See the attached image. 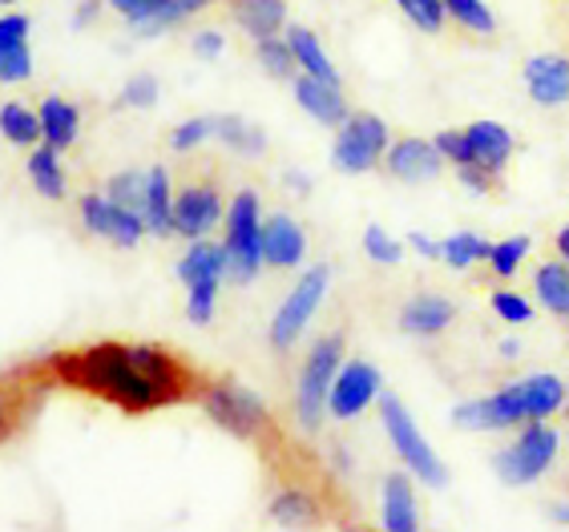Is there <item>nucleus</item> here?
Instances as JSON below:
<instances>
[{"label":"nucleus","instance_id":"1","mask_svg":"<svg viewBox=\"0 0 569 532\" xmlns=\"http://www.w3.org/2000/svg\"><path fill=\"white\" fill-rule=\"evenodd\" d=\"M53 371L73 388H86L101 400L118 403L121 412H153L190 395V371L170 351L138 343H98L53 359Z\"/></svg>","mask_w":569,"mask_h":532},{"label":"nucleus","instance_id":"2","mask_svg":"<svg viewBox=\"0 0 569 532\" xmlns=\"http://www.w3.org/2000/svg\"><path fill=\"white\" fill-rule=\"evenodd\" d=\"M340 368H343V339L340 335H323L319 343H311L303 368H299V383H296V415L307 432H316V428L323 424L331 383H336V371Z\"/></svg>","mask_w":569,"mask_h":532},{"label":"nucleus","instance_id":"3","mask_svg":"<svg viewBox=\"0 0 569 532\" xmlns=\"http://www.w3.org/2000/svg\"><path fill=\"white\" fill-rule=\"evenodd\" d=\"M227 274L234 283H251L263 267V218H259V194L239 190L227 210Z\"/></svg>","mask_w":569,"mask_h":532},{"label":"nucleus","instance_id":"4","mask_svg":"<svg viewBox=\"0 0 569 532\" xmlns=\"http://www.w3.org/2000/svg\"><path fill=\"white\" fill-rule=\"evenodd\" d=\"M558 440L561 435L553 432L546 420H529V424H521V432H517L513 444L493 456L497 476H501L505 484H513V489L533 484V480L546 476L549 464L558 460Z\"/></svg>","mask_w":569,"mask_h":532},{"label":"nucleus","instance_id":"5","mask_svg":"<svg viewBox=\"0 0 569 532\" xmlns=\"http://www.w3.org/2000/svg\"><path fill=\"white\" fill-rule=\"evenodd\" d=\"M202 408L222 432L239 435V440H254L271 428V415H267V403L254 395L251 388H242L234 380H219L202 391Z\"/></svg>","mask_w":569,"mask_h":532},{"label":"nucleus","instance_id":"6","mask_svg":"<svg viewBox=\"0 0 569 532\" xmlns=\"http://www.w3.org/2000/svg\"><path fill=\"white\" fill-rule=\"evenodd\" d=\"M380 420H383V432H388V440H392L396 456L405 460V468L412 472L417 480H425V484H445V468H440L437 452L428 448V440L420 435L417 420L408 415V408L396 395H383L380 400Z\"/></svg>","mask_w":569,"mask_h":532},{"label":"nucleus","instance_id":"7","mask_svg":"<svg viewBox=\"0 0 569 532\" xmlns=\"http://www.w3.org/2000/svg\"><path fill=\"white\" fill-rule=\"evenodd\" d=\"M392 138H388V126H383L376 113H356L340 126L336 133V145H331V165L343 170V174H368L383 162Z\"/></svg>","mask_w":569,"mask_h":532},{"label":"nucleus","instance_id":"8","mask_svg":"<svg viewBox=\"0 0 569 532\" xmlns=\"http://www.w3.org/2000/svg\"><path fill=\"white\" fill-rule=\"evenodd\" d=\"M328 279H331V271L319 262V267H311V271L291 287V294H287L283 307H279L271 319V348L287 351L303 335V327L311 323V315H316L319 303H323V294H328Z\"/></svg>","mask_w":569,"mask_h":532},{"label":"nucleus","instance_id":"9","mask_svg":"<svg viewBox=\"0 0 569 532\" xmlns=\"http://www.w3.org/2000/svg\"><path fill=\"white\" fill-rule=\"evenodd\" d=\"M452 424L472 428V432H509V428L529 424V415H526L521 395H517V388L509 383V388L493 391V395L457 403V408H452Z\"/></svg>","mask_w":569,"mask_h":532},{"label":"nucleus","instance_id":"10","mask_svg":"<svg viewBox=\"0 0 569 532\" xmlns=\"http://www.w3.org/2000/svg\"><path fill=\"white\" fill-rule=\"evenodd\" d=\"M81 222H86L89 234L98 239H110L113 247L130 250L142 242L146 234V218L133 214V210L118 207L110 194H86L81 198Z\"/></svg>","mask_w":569,"mask_h":532},{"label":"nucleus","instance_id":"11","mask_svg":"<svg viewBox=\"0 0 569 532\" xmlns=\"http://www.w3.org/2000/svg\"><path fill=\"white\" fill-rule=\"evenodd\" d=\"M376 395H380V371H376L368 359H348V363L336 371V383H331V395H328V412L336 415V420H356Z\"/></svg>","mask_w":569,"mask_h":532},{"label":"nucleus","instance_id":"12","mask_svg":"<svg viewBox=\"0 0 569 532\" xmlns=\"http://www.w3.org/2000/svg\"><path fill=\"white\" fill-rule=\"evenodd\" d=\"M222 218V198L214 185H187L174 198V234L182 239H207L210 230L219 227Z\"/></svg>","mask_w":569,"mask_h":532},{"label":"nucleus","instance_id":"13","mask_svg":"<svg viewBox=\"0 0 569 532\" xmlns=\"http://www.w3.org/2000/svg\"><path fill=\"white\" fill-rule=\"evenodd\" d=\"M383 165L400 182H428V178H437L445 170V153H440L437 142H428V138H400V142L388 145Z\"/></svg>","mask_w":569,"mask_h":532},{"label":"nucleus","instance_id":"14","mask_svg":"<svg viewBox=\"0 0 569 532\" xmlns=\"http://www.w3.org/2000/svg\"><path fill=\"white\" fill-rule=\"evenodd\" d=\"M521 77H526L529 98H533L537 106L558 109L569 101V57H561V53L529 57Z\"/></svg>","mask_w":569,"mask_h":532},{"label":"nucleus","instance_id":"15","mask_svg":"<svg viewBox=\"0 0 569 532\" xmlns=\"http://www.w3.org/2000/svg\"><path fill=\"white\" fill-rule=\"evenodd\" d=\"M307 250V234L291 214H271L263 222V267L274 271H287V267H299Z\"/></svg>","mask_w":569,"mask_h":532},{"label":"nucleus","instance_id":"16","mask_svg":"<svg viewBox=\"0 0 569 532\" xmlns=\"http://www.w3.org/2000/svg\"><path fill=\"white\" fill-rule=\"evenodd\" d=\"M296 101L319 121V126H343L348 121V106H343L340 81H323V77L299 73L296 77Z\"/></svg>","mask_w":569,"mask_h":532},{"label":"nucleus","instance_id":"17","mask_svg":"<svg viewBox=\"0 0 569 532\" xmlns=\"http://www.w3.org/2000/svg\"><path fill=\"white\" fill-rule=\"evenodd\" d=\"M452 319H457V303L445 299V294H417V299H408L405 311H400V331L408 335H440V331H449Z\"/></svg>","mask_w":569,"mask_h":532},{"label":"nucleus","instance_id":"18","mask_svg":"<svg viewBox=\"0 0 569 532\" xmlns=\"http://www.w3.org/2000/svg\"><path fill=\"white\" fill-rule=\"evenodd\" d=\"M513 388H517V395H521V403H526L529 420H549V415H558L569 400L566 383H561L558 375H549V371H533L526 380H517Z\"/></svg>","mask_w":569,"mask_h":532},{"label":"nucleus","instance_id":"19","mask_svg":"<svg viewBox=\"0 0 569 532\" xmlns=\"http://www.w3.org/2000/svg\"><path fill=\"white\" fill-rule=\"evenodd\" d=\"M472 153H477V165H485L489 174H501L509 158H513V133L497 126V121H472L469 130Z\"/></svg>","mask_w":569,"mask_h":532},{"label":"nucleus","instance_id":"20","mask_svg":"<svg viewBox=\"0 0 569 532\" xmlns=\"http://www.w3.org/2000/svg\"><path fill=\"white\" fill-rule=\"evenodd\" d=\"M146 230L166 239V234H174V194H170V174H166V165H153L146 170Z\"/></svg>","mask_w":569,"mask_h":532},{"label":"nucleus","instance_id":"21","mask_svg":"<svg viewBox=\"0 0 569 532\" xmlns=\"http://www.w3.org/2000/svg\"><path fill=\"white\" fill-rule=\"evenodd\" d=\"M234 21L254 41L279 37L287 24V0H234Z\"/></svg>","mask_w":569,"mask_h":532},{"label":"nucleus","instance_id":"22","mask_svg":"<svg viewBox=\"0 0 569 532\" xmlns=\"http://www.w3.org/2000/svg\"><path fill=\"white\" fill-rule=\"evenodd\" d=\"M383 529L388 532L417 529V496H412V480L405 472H392V476L383 480Z\"/></svg>","mask_w":569,"mask_h":532},{"label":"nucleus","instance_id":"23","mask_svg":"<svg viewBox=\"0 0 569 532\" xmlns=\"http://www.w3.org/2000/svg\"><path fill=\"white\" fill-rule=\"evenodd\" d=\"M37 113H41L44 145H53V150H69V145L77 142V130H81V113H77V106H69L66 98H44Z\"/></svg>","mask_w":569,"mask_h":532},{"label":"nucleus","instance_id":"24","mask_svg":"<svg viewBox=\"0 0 569 532\" xmlns=\"http://www.w3.org/2000/svg\"><path fill=\"white\" fill-rule=\"evenodd\" d=\"M533 287H537V303L546 307L549 315L569 319V262L566 259H549L533 271Z\"/></svg>","mask_w":569,"mask_h":532},{"label":"nucleus","instance_id":"25","mask_svg":"<svg viewBox=\"0 0 569 532\" xmlns=\"http://www.w3.org/2000/svg\"><path fill=\"white\" fill-rule=\"evenodd\" d=\"M227 274V247H214L207 239H194V247L178 262V279L187 287L207 283V279H222Z\"/></svg>","mask_w":569,"mask_h":532},{"label":"nucleus","instance_id":"26","mask_svg":"<svg viewBox=\"0 0 569 532\" xmlns=\"http://www.w3.org/2000/svg\"><path fill=\"white\" fill-rule=\"evenodd\" d=\"M287 44H291L296 66L303 69V73L323 77V81H340L336 66H331V57L323 53V44H319V37L311 33V29H303V24H291V29H287Z\"/></svg>","mask_w":569,"mask_h":532},{"label":"nucleus","instance_id":"27","mask_svg":"<svg viewBox=\"0 0 569 532\" xmlns=\"http://www.w3.org/2000/svg\"><path fill=\"white\" fill-rule=\"evenodd\" d=\"M489 250H493V242L485 239V234H477V230H457V234H449V239L440 242V259L449 262L452 271H469V267L489 262Z\"/></svg>","mask_w":569,"mask_h":532},{"label":"nucleus","instance_id":"28","mask_svg":"<svg viewBox=\"0 0 569 532\" xmlns=\"http://www.w3.org/2000/svg\"><path fill=\"white\" fill-rule=\"evenodd\" d=\"M0 138L12 145H37L41 142V113L24 109L21 101L0 106Z\"/></svg>","mask_w":569,"mask_h":532},{"label":"nucleus","instance_id":"29","mask_svg":"<svg viewBox=\"0 0 569 532\" xmlns=\"http://www.w3.org/2000/svg\"><path fill=\"white\" fill-rule=\"evenodd\" d=\"M214 138H219L222 145H230V150L251 153V158H259V153L267 150L263 130H259V126H251L247 118H234V113H222V118L214 121Z\"/></svg>","mask_w":569,"mask_h":532},{"label":"nucleus","instance_id":"30","mask_svg":"<svg viewBox=\"0 0 569 532\" xmlns=\"http://www.w3.org/2000/svg\"><path fill=\"white\" fill-rule=\"evenodd\" d=\"M29 178H33L37 194L44 198H66V170H61V162H57V150L53 145H41V150H33V158H29Z\"/></svg>","mask_w":569,"mask_h":532},{"label":"nucleus","instance_id":"31","mask_svg":"<svg viewBox=\"0 0 569 532\" xmlns=\"http://www.w3.org/2000/svg\"><path fill=\"white\" fill-rule=\"evenodd\" d=\"M110 9H118L121 17L133 24V33H142V37L162 33L166 0H110Z\"/></svg>","mask_w":569,"mask_h":532},{"label":"nucleus","instance_id":"32","mask_svg":"<svg viewBox=\"0 0 569 532\" xmlns=\"http://www.w3.org/2000/svg\"><path fill=\"white\" fill-rule=\"evenodd\" d=\"M254 57H259V66H263L271 77H279V81L296 77V69H299L287 37H263V41H254Z\"/></svg>","mask_w":569,"mask_h":532},{"label":"nucleus","instance_id":"33","mask_svg":"<svg viewBox=\"0 0 569 532\" xmlns=\"http://www.w3.org/2000/svg\"><path fill=\"white\" fill-rule=\"evenodd\" d=\"M529 234H513V239H501V242H493V250H489V271L497 274V279H513L517 274V267H521V259L529 254Z\"/></svg>","mask_w":569,"mask_h":532},{"label":"nucleus","instance_id":"34","mask_svg":"<svg viewBox=\"0 0 569 532\" xmlns=\"http://www.w3.org/2000/svg\"><path fill=\"white\" fill-rule=\"evenodd\" d=\"M271 516L283 524H303L316 521V496L303 489H283L279 496L271 500Z\"/></svg>","mask_w":569,"mask_h":532},{"label":"nucleus","instance_id":"35","mask_svg":"<svg viewBox=\"0 0 569 532\" xmlns=\"http://www.w3.org/2000/svg\"><path fill=\"white\" fill-rule=\"evenodd\" d=\"M146 178L142 170H126V174H113L110 185H106V194L118 202V207L133 210V214H142L146 210Z\"/></svg>","mask_w":569,"mask_h":532},{"label":"nucleus","instance_id":"36","mask_svg":"<svg viewBox=\"0 0 569 532\" xmlns=\"http://www.w3.org/2000/svg\"><path fill=\"white\" fill-rule=\"evenodd\" d=\"M445 9H449L452 21H457L460 29H469V33L489 37L497 29L493 12H489V4H485V0H445Z\"/></svg>","mask_w":569,"mask_h":532},{"label":"nucleus","instance_id":"37","mask_svg":"<svg viewBox=\"0 0 569 532\" xmlns=\"http://www.w3.org/2000/svg\"><path fill=\"white\" fill-rule=\"evenodd\" d=\"M396 4H400V12L417 24L420 33H440V29H445V21H449L445 0H396Z\"/></svg>","mask_w":569,"mask_h":532},{"label":"nucleus","instance_id":"38","mask_svg":"<svg viewBox=\"0 0 569 532\" xmlns=\"http://www.w3.org/2000/svg\"><path fill=\"white\" fill-rule=\"evenodd\" d=\"M29 77H33V53H29V41L0 44V81H4V86H17V81H29Z\"/></svg>","mask_w":569,"mask_h":532},{"label":"nucleus","instance_id":"39","mask_svg":"<svg viewBox=\"0 0 569 532\" xmlns=\"http://www.w3.org/2000/svg\"><path fill=\"white\" fill-rule=\"evenodd\" d=\"M222 279H207V283L187 287V319L194 327H207L214 319V303H219Z\"/></svg>","mask_w":569,"mask_h":532},{"label":"nucleus","instance_id":"40","mask_svg":"<svg viewBox=\"0 0 569 532\" xmlns=\"http://www.w3.org/2000/svg\"><path fill=\"white\" fill-rule=\"evenodd\" d=\"M363 250H368V259L380 262V267H396V262L405 259V247L380 227H368L363 230Z\"/></svg>","mask_w":569,"mask_h":532},{"label":"nucleus","instance_id":"41","mask_svg":"<svg viewBox=\"0 0 569 532\" xmlns=\"http://www.w3.org/2000/svg\"><path fill=\"white\" fill-rule=\"evenodd\" d=\"M214 121H219V118H190V121H182V126L170 133V145H174L178 153L198 150V145L207 142V138H214Z\"/></svg>","mask_w":569,"mask_h":532},{"label":"nucleus","instance_id":"42","mask_svg":"<svg viewBox=\"0 0 569 532\" xmlns=\"http://www.w3.org/2000/svg\"><path fill=\"white\" fill-rule=\"evenodd\" d=\"M432 142L440 145V153H445V162H452L460 170V165H477V153H472V142L465 130H445L437 133Z\"/></svg>","mask_w":569,"mask_h":532},{"label":"nucleus","instance_id":"43","mask_svg":"<svg viewBox=\"0 0 569 532\" xmlns=\"http://www.w3.org/2000/svg\"><path fill=\"white\" fill-rule=\"evenodd\" d=\"M493 311L505 319V323H529L533 319V307H529L526 294H517V291H493Z\"/></svg>","mask_w":569,"mask_h":532},{"label":"nucleus","instance_id":"44","mask_svg":"<svg viewBox=\"0 0 569 532\" xmlns=\"http://www.w3.org/2000/svg\"><path fill=\"white\" fill-rule=\"evenodd\" d=\"M153 101H158V81H153L150 73H138L126 81V89H121V106L130 109H150Z\"/></svg>","mask_w":569,"mask_h":532},{"label":"nucleus","instance_id":"45","mask_svg":"<svg viewBox=\"0 0 569 532\" xmlns=\"http://www.w3.org/2000/svg\"><path fill=\"white\" fill-rule=\"evenodd\" d=\"M12 41H29V17H21V12H4L0 17V44Z\"/></svg>","mask_w":569,"mask_h":532},{"label":"nucleus","instance_id":"46","mask_svg":"<svg viewBox=\"0 0 569 532\" xmlns=\"http://www.w3.org/2000/svg\"><path fill=\"white\" fill-rule=\"evenodd\" d=\"M222 33H214V29H202V33L194 37V53L202 57V61H214V57L222 53Z\"/></svg>","mask_w":569,"mask_h":532},{"label":"nucleus","instance_id":"47","mask_svg":"<svg viewBox=\"0 0 569 532\" xmlns=\"http://www.w3.org/2000/svg\"><path fill=\"white\" fill-rule=\"evenodd\" d=\"M405 247H412L417 254H425V259H440V242L428 239V234H420V230H412V234H408Z\"/></svg>","mask_w":569,"mask_h":532},{"label":"nucleus","instance_id":"48","mask_svg":"<svg viewBox=\"0 0 569 532\" xmlns=\"http://www.w3.org/2000/svg\"><path fill=\"white\" fill-rule=\"evenodd\" d=\"M9 424H12V415H9V395H4V388H0V440L9 435Z\"/></svg>","mask_w":569,"mask_h":532},{"label":"nucleus","instance_id":"49","mask_svg":"<svg viewBox=\"0 0 569 532\" xmlns=\"http://www.w3.org/2000/svg\"><path fill=\"white\" fill-rule=\"evenodd\" d=\"M93 12H98V0H86V4H81V12H77V24H89V21H93Z\"/></svg>","mask_w":569,"mask_h":532},{"label":"nucleus","instance_id":"50","mask_svg":"<svg viewBox=\"0 0 569 532\" xmlns=\"http://www.w3.org/2000/svg\"><path fill=\"white\" fill-rule=\"evenodd\" d=\"M549 516H553V521L566 524V529H569V509H566V504H549Z\"/></svg>","mask_w":569,"mask_h":532},{"label":"nucleus","instance_id":"51","mask_svg":"<svg viewBox=\"0 0 569 532\" xmlns=\"http://www.w3.org/2000/svg\"><path fill=\"white\" fill-rule=\"evenodd\" d=\"M558 254L569 262V227H561V230H558Z\"/></svg>","mask_w":569,"mask_h":532},{"label":"nucleus","instance_id":"52","mask_svg":"<svg viewBox=\"0 0 569 532\" xmlns=\"http://www.w3.org/2000/svg\"><path fill=\"white\" fill-rule=\"evenodd\" d=\"M291 190H299V194H307V178L291 174Z\"/></svg>","mask_w":569,"mask_h":532},{"label":"nucleus","instance_id":"53","mask_svg":"<svg viewBox=\"0 0 569 532\" xmlns=\"http://www.w3.org/2000/svg\"><path fill=\"white\" fill-rule=\"evenodd\" d=\"M0 4H12V0H0Z\"/></svg>","mask_w":569,"mask_h":532},{"label":"nucleus","instance_id":"54","mask_svg":"<svg viewBox=\"0 0 569 532\" xmlns=\"http://www.w3.org/2000/svg\"><path fill=\"white\" fill-rule=\"evenodd\" d=\"M207 4H210V0H207Z\"/></svg>","mask_w":569,"mask_h":532}]
</instances>
